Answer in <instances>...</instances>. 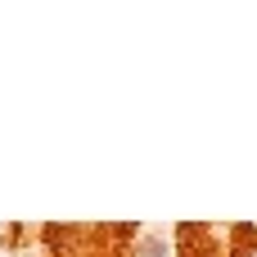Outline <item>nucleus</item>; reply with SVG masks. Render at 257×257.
<instances>
[{"label":"nucleus","mask_w":257,"mask_h":257,"mask_svg":"<svg viewBox=\"0 0 257 257\" xmlns=\"http://www.w3.org/2000/svg\"><path fill=\"white\" fill-rule=\"evenodd\" d=\"M185 257H212V248H185Z\"/></svg>","instance_id":"7ed1b4c3"},{"label":"nucleus","mask_w":257,"mask_h":257,"mask_svg":"<svg viewBox=\"0 0 257 257\" xmlns=\"http://www.w3.org/2000/svg\"><path fill=\"white\" fill-rule=\"evenodd\" d=\"M235 239H239V257H257V230L253 226H239Z\"/></svg>","instance_id":"f257e3e1"},{"label":"nucleus","mask_w":257,"mask_h":257,"mask_svg":"<svg viewBox=\"0 0 257 257\" xmlns=\"http://www.w3.org/2000/svg\"><path fill=\"white\" fill-rule=\"evenodd\" d=\"M140 257H172L167 253V244H163V239H149V244H145V253Z\"/></svg>","instance_id":"f03ea898"}]
</instances>
